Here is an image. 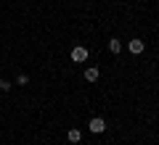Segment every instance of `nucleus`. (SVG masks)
Returning <instances> with one entry per match:
<instances>
[{"label":"nucleus","mask_w":159,"mask_h":145,"mask_svg":"<svg viewBox=\"0 0 159 145\" xmlns=\"http://www.w3.org/2000/svg\"><path fill=\"white\" fill-rule=\"evenodd\" d=\"M0 90H3V92H8V90H11V82H8V79H0Z\"/></svg>","instance_id":"nucleus-7"},{"label":"nucleus","mask_w":159,"mask_h":145,"mask_svg":"<svg viewBox=\"0 0 159 145\" xmlns=\"http://www.w3.org/2000/svg\"><path fill=\"white\" fill-rule=\"evenodd\" d=\"M119 48H122L119 40H109V50H111V53H119Z\"/></svg>","instance_id":"nucleus-6"},{"label":"nucleus","mask_w":159,"mask_h":145,"mask_svg":"<svg viewBox=\"0 0 159 145\" xmlns=\"http://www.w3.org/2000/svg\"><path fill=\"white\" fill-rule=\"evenodd\" d=\"M16 82H19V84H27L29 79H27V74H19V77H16Z\"/></svg>","instance_id":"nucleus-8"},{"label":"nucleus","mask_w":159,"mask_h":145,"mask_svg":"<svg viewBox=\"0 0 159 145\" xmlns=\"http://www.w3.org/2000/svg\"><path fill=\"white\" fill-rule=\"evenodd\" d=\"M88 127H90V132H93V134H101L103 129H106V122L96 116V119H90V124H88Z\"/></svg>","instance_id":"nucleus-1"},{"label":"nucleus","mask_w":159,"mask_h":145,"mask_svg":"<svg viewBox=\"0 0 159 145\" xmlns=\"http://www.w3.org/2000/svg\"><path fill=\"white\" fill-rule=\"evenodd\" d=\"M85 79H88V82H96V79H98V69H85Z\"/></svg>","instance_id":"nucleus-4"},{"label":"nucleus","mask_w":159,"mask_h":145,"mask_svg":"<svg viewBox=\"0 0 159 145\" xmlns=\"http://www.w3.org/2000/svg\"><path fill=\"white\" fill-rule=\"evenodd\" d=\"M72 61H77V63L88 61V50H85V48H74V50H72Z\"/></svg>","instance_id":"nucleus-2"},{"label":"nucleus","mask_w":159,"mask_h":145,"mask_svg":"<svg viewBox=\"0 0 159 145\" xmlns=\"http://www.w3.org/2000/svg\"><path fill=\"white\" fill-rule=\"evenodd\" d=\"M127 50H130L133 56H138V53H143V42L141 40H133V42H127Z\"/></svg>","instance_id":"nucleus-3"},{"label":"nucleus","mask_w":159,"mask_h":145,"mask_svg":"<svg viewBox=\"0 0 159 145\" xmlns=\"http://www.w3.org/2000/svg\"><path fill=\"white\" fill-rule=\"evenodd\" d=\"M80 137H82L80 129H69V143H80Z\"/></svg>","instance_id":"nucleus-5"}]
</instances>
